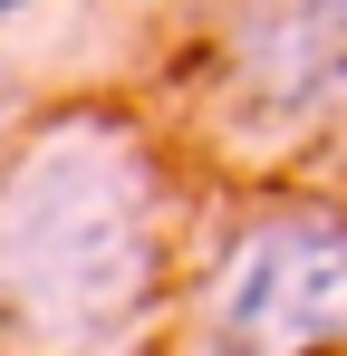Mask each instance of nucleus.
Listing matches in <instances>:
<instances>
[{"instance_id":"4","label":"nucleus","mask_w":347,"mask_h":356,"mask_svg":"<svg viewBox=\"0 0 347 356\" xmlns=\"http://www.w3.org/2000/svg\"><path fill=\"white\" fill-rule=\"evenodd\" d=\"M20 125V77H10V58H0V135Z\"/></svg>"},{"instance_id":"5","label":"nucleus","mask_w":347,"mask_h":356,"mask_svg":"<svg viewBox=\"0 0 347 356\" xmlns=\"http://www.w3.org/2000/svg\"><path fill=\"white\" fill-rule=\"evenodd\" d=\"M20 10H29V0H0V19H20Z\"/></svg>"},{"instance_id":"2","label":"nucleus","mask_w":347,"mask_h":356,"mask_svg":"<svg viewBox=\"0 0 347 356\" xmlns=\"http://www.w3.org/2000/svg\"><path fill=\"white\" fill-rule=\"evenodd\" d=\"M213 347H328L347 337V212H270L231 241L203 280Z\"/></svg>"},{"instance_id":"3","label":"nucleus","mask_w":347,"mask_h":356,"mask_svg":"<svg viewBox=\"0 0 347 356\" xmlns=\"http://www.w3.org/2000/svg\"><path fill=\"white\" fill-rule=\"evenodd\" d=\"M231 67L270 116H318L347 97V0H251L231 19Z\"/></svg>"},{"instance_id":"1","label":"nucleus","mask_w":347,"mask_h":356,"mask_svg":"<svg viewBox=\"0 0 347 356\" xmlns=\"http://www.w3.org/2000/svg\"><path fill=\"white\" fill-rule=\"evenodd\" d=\"M164 280V183L107 106L49 116L0 164V308L49 347L125 337Z\"/></svg>"}]
</instances>
